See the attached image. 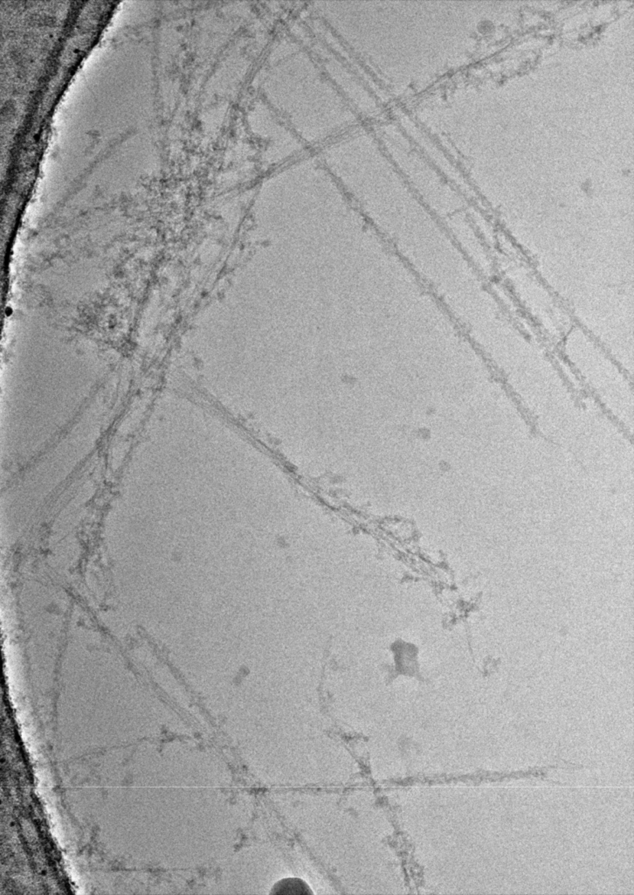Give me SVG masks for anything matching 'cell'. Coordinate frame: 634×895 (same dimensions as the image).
<instances>
[{"instance_id":"obj_1","label":"cell","mask_w":634,"mask_h":895,"mask_svg":"<svg viewBox=\"0 0 634 895\" xmlns=\"http://www.w3.org/2000/svg\"><path fill=\"white\" fill-rule=\"evenodd\" d=\"M270 894L277 895H313L314 892L302 878H286L276 882L272 887Z\"/></svg>"}]
</instances>
